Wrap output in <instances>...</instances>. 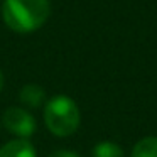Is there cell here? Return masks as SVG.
<instances>
[{
	"label": "cell",
	"mask_w": 157,
	"mask_h": 157,
	"mask_svg": "<svg viewBox=\"0 0 157 157\" xmlns=\"http://www.w3.org/2000/svg\"><path fill=\"white\" fill-rule=\"evenodd\" d=\"M49 157H83V155H79L78 152L69 150V149H59V150L51 152V154H49Z\"/></svg>",
	"instance_id": "cell-8"
},
{
	"label": "cell",
	"mask_w": 157,
	"mask_h": 157,
	"mask_svg": "<svg viewBox=\"0 0 157 157\" xmlns=\"http://www.w3.org/2000/svg\"><path fill=\"white\" fill-rule=\"evenodd\" d=\"M2 88H4V75L0 71V91H2Z\"/></svg>",
	"instance_id": "cell-9"
},
{
	"label": "cell",
	"mask_w": 157,
	"mask_h": 157,
	"mask_svg": "<svg viewBox=\"0 0 157 157\" xmlns=\"http://www.w3.org/2000/svg\"><path fill=\"white\" fill-rule=\"evenodd\" d=\"M0 157H37L29 139H14L0 147Z\"/></svg>",
	"instance_id": "cell-4"
},
{
	"label": "cell",
	"mask_w": 157,
	"mask_h": 157,
	"mask_svg": "<svg viewBox=\"0 0 157 157\" xmlns=\"http://www.w3.org/2000/svg\"><path fill=\"white\" fill-rule=\"evenodd\" d=\"M21 101L29 108H39L46 100V93L39 85H25L19 95Z\"/></svg>",
	"instance_id": "cell-5"
},
{
	"label": "cell",
	"mask_w": 157,
	"mask_h": 157,
	"mask_svg": "<svg viewBox=\"0 0 157 157\" xmlns=\"http://www.w3.org/2000/svg\"><path fill=\"white\" fill-rule=\"evenodd\" d=\"M2 123L7 128V132L14 133L19 139H29L37 128L36 118L25 108H21V106H10L5 110L4 117H2Z\"/></svg>",
	"instance_id": "cell-3"
},
{
	"label": "cell",
	"mask_w": 157,
	"mask_h": 157,
	"mask_svg": "<svg viewBox=\"0 0 157 157\" xmlns=\"http://www.w3.org/2000/svg\"><path fill=\"white\" fill-rule=\"evenodd\" d=\"M132 157H157V137H144L133 145Z\"/></svg>",
	"instance_id": "cell-6"
},
{
	"label": "cell",
	"mask_w": 157,
	"mask_h": 157,
	"mask_svg": "<svg viewBox=\"0 0 157 157\" xmlns=\"http://www.w3.org/2000/svg\"><path fill=\"white\" fill-rule=\"evenodd\" d=\"M51 14L49 0H4L2 17L10 31L31 34L46 24Z\"/></svg>",
	"instance_id": "cell-1"
},
{
	"label": "cell",
	"mask_w": 157,
	"mask_h": 157,
	"mask_svg": "<svg viewBox=\"0 0 157 157\" xmlns=\"http://www.w3.org/2000/svg\"><path fill=\"white\" fill-rule=\"evenodd\" d=\"M91 157H125L122 147L115 142H110V140H103L98 142L91 150Z\"/></svg>",
	"instance_id": "cell-7"
},
{
	"label": "cell",
	"mask_w": 157,
	"mask_h": 157,
	"mask_svg": "<svg viewBox=\"0 0 157 157\" xmlns=\"http://www.w3.org/2000/svg\"><path fill=\"white\" fill-rule=\"evenodd\" d=\"M81 115L73 98L56 95L44 103V123L56 137H69L78 130Z\"/></svg>",
	"instance_id": "cell-2"
}]
</instances>
